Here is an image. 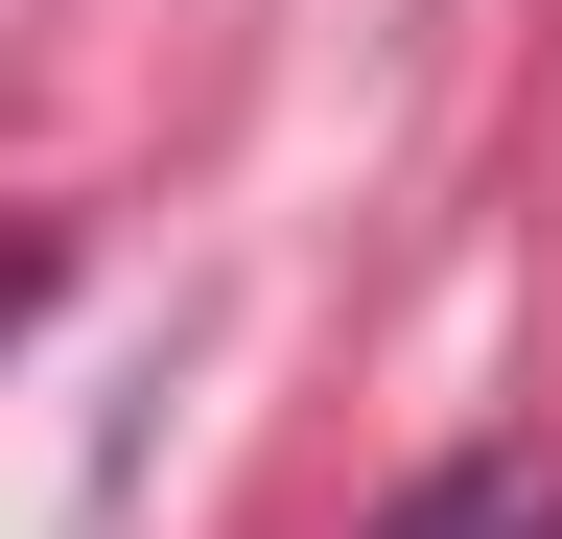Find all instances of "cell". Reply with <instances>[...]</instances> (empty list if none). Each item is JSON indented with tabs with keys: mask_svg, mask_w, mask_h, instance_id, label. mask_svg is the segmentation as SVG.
<instances>
[{
	"mask_svg": "<svg viewBox=\"0 0 562 539\" xmlns=\"http://www.w3.org/2000/svg\"><path fill=\"white\" fill-rule=\"evenodd\" d=\"M375 539H562V469H539V446H469V469H422Z\"/></svg>",
	"mask_w": 562,
	"mask_h": 539,
	"instance_id": "obj_1",
	"label": "cell"
},
{
	"mask_svg": "<svg viewBox=\"0 0 562 539\" xmlns=\"http://www.w3.org/2000/svg\"><path fill=\"white\" fill-rule=\"evenodd\" d=\"M47 282H70V235H0V352L47 328Z\"/></svg>",
	"mask_w": 562,
	"mask_h": 539,
	"instance_id": "obj_2",
	"label": "cell"
}]
</instances>
